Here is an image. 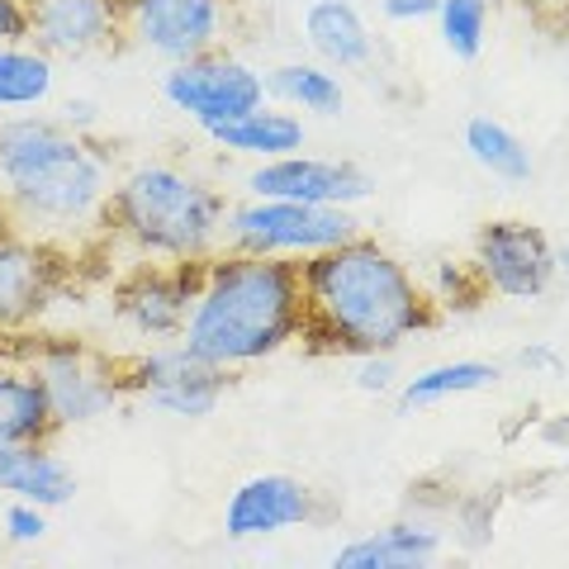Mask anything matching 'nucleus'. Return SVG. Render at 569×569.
Wrapping results in <instances>:
<instances>
[{
	"instance_id": "37",
	"label": "nucleus",
	"mask_w": 569,
	"mask_h": 569,
	"mask_svg": "<svg viewBox=\"0 0 569 569\" xmlns=\"http://www.w3.org/2000/svg\"><path fill=\"white\" fill-rule=\"evenodd\" d=\"M10 228H14V223H10V213H6V204H0V238H6V233H10Z\"/></svg>"
},
{
	"instance_id": "3",
	"label": "nucleus",
	"mask_w": 569,
	"mask_h": 569,
	"mask_svg": "<svg viewBox=\"0 0 569 569\" xmlns=\"http://www.w3.org/2000/svg\"><path fill=\"white\" fill-rule=\"evenodd\" d=\"M181 342L228 376L257 370L305 342V276L299 261L213 252L200 266V290Z\"/></svg>"
},
{
	"instance_id": "24",
	"label": "nucleus",
	"mask_w": 569,
	"mask_h": 569,
	"mask_svg": "<svg viewBox=\"0 0 569 569\" xmlns=\"http://www.w3.org/2000/svg\"><path fill=\"white\" fill-rule=\"evenodd\" d=\"M43 437H58V427H52V408L39 376L14 356H0V447Z\"/></svg>"
},
{
	"instance_id": "29",
	"label": "nucleus",
	"mask_w": 569,
	"mask_h": 569,
	"mask_svg": "<svg viewBox=\"0 0 569 569\" xmlns=\"http://www.w3.org/2000/svg\"><path fill=\"white\" fill-rule=\"evenodd\" d=\"M403 380L399 370V351H366L351 356V389L366 399H395V389Z\"/></svg>"
},
{
	"instance_id": "18",
	"label": "nucleus",
	"mask_w": 569,
	"mask_h": 569,
	"mask_svg": "<svg viewBox=\"0 0 569 569\" xmlns=\"http://www.w3.org/2000/svg\"><path fill=\"white\" fill-rule=\"evenodd\" d=\"M204 138L219 152L252 167V162H276V157L305 152L309 148V119L284 110V104H276V100H266V104H257V110H247L238 119L219 123V129H209Z\"/></svg>"
},
{
	"instance_id": "8",
	"label": "nucleus",
	"mask_w": 569,
	"mask_h": 569,
	"mask_svg": "<svg viewBox=\"0 0 569 569\" xmlns=\"http://www.w3.org/2000/svg\"><path fill=\"white\" fill-rule=\"evenodd\" d=\"M123 370H129V399L171 422L213 418L219 403L228 399V385H233L228 370L204 361L200 351H190L181 337L123 351Z\"/></svg>"
},
{
	"instance_id": "32",
	"label": "nucleus",
	"mask_w": 569,
	"mask_h": 569,
	"mask_svg": "<svg viewBox=\"0 0 569 569\" xmlns=\"http://www.w3.org/2000/svg\"><path fill=\"white\" fill-rule=\"evenodd\" d=\"M58 119L67 123V129H77V133H100V104L91 96H71L58 104Z\"/></svg>"
},
{
	"instance_id": "10",
	"label": "nucleus",
	"mask_w": 569,
	"mask_h": 569,
	"mask_svg": "<svg viewBox=\"0 0 569 569\" xmlns=\"http://www.w3.org/2000/svg\"><path fill=\"white\" fill-rule=\"evenodd\" d=\"M200 266L204 261H123L110 280V323L138 347L176 342L200 290Z\"/></svg>"
},
{
	"instance_id": "35",
	"label": "nucleus",
	"mask_w": 569,
	"mask_h": 569,
	"mask_svg": "<svg viewBox=\"0 0 569 569\" xmlns=\"http://www.w3.org/2000/svg\"><path fill=\"white\" fill-rule=\"evenodd\" d=\"M537 14H546V20H560V24H569V0H527Z\"/></svg>"
},
{
	"instance_id": "11",
	"label": "nucleus",
	"mask_w": 569,
	"mask_h": 569,
	"mask_svg": "<svg viewBox=\"0 0 569 569\" xmlns=\"http://www.w3.org/2000/svg\"><path fill=\"white\" fill-rule=\"evenodd\" d=\"M466 261L475 266L489 299L537 305L556 290V242L531 219H485L470 233Z\"/></svg>"
},
{
	"instance_id": "30",
	"label": "nucleus",
	"mask_w": 569,
	"mask_h": 569,
	"mask_svg": "<svg viewBox=\"0 0 569 569\" xmlns=\"http://www.w3.org/2000/svg\"><path fill=\"white\" fill-rule=\"evenodd\" d=\"M512 370H522V376L531 380H556L560 370H565V356L556 342H522L518 351H512Z\"/></svg>"
},
{
	"instance_id": "28",
	"label": "nucleus",
	"mask_w": 569,
	"mask_h": 569,
	"mask_svg": "<svg viewBox=\"0 0 569 569\" xmlns=\"http://www.w3.org/2000/svg\"><path fill=\"white\" fill-rule=\"evenodd\" d=\"M52 531V508L43 503H24V498H0V541L14 550L43 546Z\"/></svg>"
},
{
	"instance_id": "34",
	"label": "nucleus",
	"mask_w": 569,
	"mask_h": 569,
	"mask_svg": "<svg viewBox=\"0 0 569 569\" xmlns=\"http://www.w3.org/2000/svg\"><path fill=\"white\" fill-rule=\"evenodd\" d=\"M537 441H541L546 451L569 456V408H565V413H550V418L537 427Z\"/></svg>"
},
{
	"instance_id": "16",
	"label": "nucleus",
	"mask_w": 569,
	"mask_h": 569,
	"mask_svg": "<svg viewBox=\"0 0 569 569\" xmlns=\"http://www.w3.org/2000/svg\"><path fill=\"white\" fill-rule=\"evenodd\" d=\"M441 556H447V531H441V522L403 508L399 518L342 541L328 556V565L332 569H427Z\"/></svg>"
},
{
	"instance_id": "5",
	"label": "nucleus",
	"mask_w": 569,
	"mask_h": 569,
	"mask_svg": "<svg viewBox=\"0 0 569 569\" xmlns=\"http://www.w3.org/2000/svg\"><path fill=\"white\" fill-rule=\"evenodd\" d=\"M0 356H14V361H24L33 376H39L58 432L104 422L129 403L123 356L100 342H86V337L33 328L24 337H14V342H6Z\"/></svg>"
},
{
	"instance_id": "26",
	"label": "nucleus",
	"mask_w": 569,
	"mask_h": 569,
	"mask_svg": "<svg viewBox=\"0 0 569 569\" xmlns=\"http://www.w3.org/2000/svg\"><path fill=\"white\" fill-rule=\"evenodd\" d=\"M432 24H437L441 48L456 62H479L489 48V29H493V0H441Z\"/></svg>"
},
{
	"instance_id": "27",
	"label": "nucleus",
	"mask_w": 569,
	"mask_h": 569,
	"mask_svg": "<svg viewBox=\"0 0 569 569\" xmlns=\"http://www.w3.org/2000/svg\"><path fill=\"white\" fill-rule=\"evenodd\" d=\"M422 284H427V295H432V305H437L441 318L447 313H475V309L489 305L485 284H479L475 266L466 257H437L422 271Z\"/></svg>"
},
{
	"instance_id": "19",
	"label": "nucleus",
	"mask_w": 569,
	"mask_h": 569,
	"mask_svg": "<svg viewBox=\"0 0 569 569\" xmlns=\"http://www.w3.org/2000/svg\"><path fill=\"white\" fill-rule=\"evenodd\" d=\"M0 498H24V503H43L58 512L77 498V470L52 447V437L10 441L0 447Z\"/></svg>"
},
{
	"instance_id": "21",
	"label": "nucleus",
	"mask_w": 569,
	"mask_h": 569,
	"mask_svg": "<svg viewBox=\"0 0 569 569\" xmlns=\"http://www.w3.org/2000/svg\"><path fill=\"white\" fill-rule=\"evenodd\" d=\"M266 91L276 104L305 119H337L347 110V81L318 58H284L266 71Z\"/></svg>"
},
{
	"instance_id": "23",
	"label": "nucleus",
	"mask_w": 569,
	"mask_h": 569,
	"mask_svg": "<svg viewBox=\"0 0 569 569\" xmlns=\"http://www.w3.org/2000/svg\"><path fill=\"white\" fill-rule=\"evenodd\" d=\"M460 148L479 171L503 186H527L537 176V157H531L522 133L493 114H470L466 129H460Z\"/></svg>"
},
{
	"instance_id": "15",
	"label": "nucleus",
	"mask_w": 569,
	"mask_h": 569,
	"mask_svg": "<svg viewBox=\"0 0 569 569\" xmlns=\"http://www.w3.org/2000/svg\"><path fill=\"white\" fill-rule=\"evenodd\" d=\"M29 43L58 62H86L123 48L119 0H29Z\"/></svg>"
},
{
	"instance_id": "12",
	"label": "nucleus",
	"mask_w": 569,
	"mask_h": 569,
	"mask_svg": "<svg viewBox=\"0 0 569 569\" xmlns=\"http://www.w3.org/2000/svg\"><path fill=\"white\" fill-rule=\"evenodd\" d=\"M123 43L157 62H186L194 52L223 48L233 29V0H119Z\"/></svg>"
},
{
	"instance_id": "33",
	"label": "nucleus",
	"mask_w": 569,
	"mask_h": 569,
	"mask_svg": "<svg viewBox=\"0 0 569 569\" xmlns=\"http://www.w3.org/2000/svg\"><path fill=\"white\" fill-rule=\"evenodd\" d=\"M29 39V0H0V43Z\"/></svg>"
},
{
	"instance_id": "6",
	"label": "nucleus",
	"mask_w": 569,
	"mask_h": 569,
	"mask_svg": "<svg viewBox=\"0 0 569 569\" xmlns=\"http://www.w3.org/2000/svg\"><path fill=\"white\" fill-rule=\"evenodd\" d=\"M356 233H366L356 209L337 204H299V200H261L242 194L228 204L223 247L252 257H284V261H309L328 247H342Z\"/></svg>"
},
{
	"instance_id": "2",
	"label": "nucleus",
	"mask_w": 569,
	"mask_h": 569,
	"mask_svg": "<svg viewBox=\"0 0 569 569\" xmlns=\"http://www.w3.org/2000/svg\"><path fill=\"white\" fill-rule=\"evenodd\" d=\"M299 276H305L299 347L313 356L351 361L366 351H403L441 323L422 276L370 233L299 261Z\"/></svg>"
},
{
	"instance_id": "22",
	"label": "nucleus",
	"mask_w": 569,
	"mask_h": 569,
	"mask_svg": "<svg viewBox=\"0 0 569 569\" xmlns=\"http://www.w3.org/2000/svg\"><path fill=\"white\" fill-rule=\"evenodd\" d=\"M58 100V58L39 43H0V114H33Z\"/></svg>"
},
{
	"instance_id": "1",
	"label": "nucleus",
	"mask_w": 569,
	"mask_h": 569,
	"mask_svg": "<svg viewBox=\"0 0 569 569\" xmlns=\"http://www.w3.org/2000/svg\"><path fill=\"white\" fill-rule=\"evenodd\" d=\"M114 148L58 114H0V204L20 233L67 247L81 266L104 257Z\"/></svg>"
},
{
	"instance_id": "25",
	"label": "nucleus",
	"mask_w": 569,
	"mask_h": 569,
	"mask_svg": "<svg viewBox=\"0 0 569 569\" xmlns=\"http://www.w3.org/2000/svg\"><path fill=\"white\" fill-rule=\"evenodd\" d=\"M498 518H503V489L456 485L447 512H441V531H447V546H456L460 556H479V550L493 546Z\"/></svg>"
},
{
	"instance_id": "7",
	"label": "nucleus",
	"mask_w": 569,
	"mask_h": 569,
	"mask_svg": "<svg viewBox=\"0 0 569 569\" xmlns=\"http://www.w3.org/2000/svg\"><path fill=\"white\" fill-rule=\"evenodd\" d=\"M157 91L181 119H190L200 133L219 129V123L238 119L247 110L271 100L266 91V71L257 62H247L233 48H209L194 52L186 62H167L162 77H157Z\"/></svg>"
},
{
	"instance_id": "36",
	"label": "nucleus",
	"mask_w": 569,
	"mask_h": 569,
	"mask_svg": "<svg viewBox=\"0 0 569 569\" xmlns=\"http://www.w3.org/2000/svg\"><path fill=\"white\" fill-rule=\"evenodd\" d=\"M556 280L569 284V242H556Z\"/></svg>"
},
{
	"instance_id": "9",
	"label": "nucleus",
	"mask_w": 569,
	"mask_h": 569,
	"mask_svg": "<svg viewBox=\"0 0 569 569\" xmlns=\"http://www.w3.org/2000/svg\"><path fill=\"white\" fill-rule=\"evenodd\" d=\"M81 284V261L58 242L10 228L0 238V342L48 323V313Z\"/></svg>"
},
{
	"instance_id": "14",
	"label": "nucleus",
	"mask_w": 569,
	"mask_h": 569,
	"mask_svg": "<svg viewBox=\"0 0 569 569\" xmlns=\"http://www.w3.org/2000/svg\"><path fill=\"white\" fill-rule=\"evenodd\" d=\"M318 522H328V493H318L313 485L284 470H261L223 498L228 541H271Z\"/></svg>"
},
{
	"instance_id": "4",
	"label": "nucleus",
	"mask_w": 569,
	"mask_h": 569,
	"mask_svg": "<svg viewBox=\"0 0 569 569\" xmlns=\"http://www.w3.org/2000/svg\"><path fill=\"white\" fill-rule=\"evenodd\" d=\"M228 204V190L181 162H133L114 176L104 209V252H123V261H209L223 252Z\"/></svg>"
},
{
	"instance_id": "13",
	"label": "nucleus",
	"mask_w": 569,
	"mask_h": 569,
	"mask_svg": "<svg viewBox=\"0 0 569 569\" xmlns=\"http://www.w3.org/2000/svg\"><path fill=\"white\" fill-rule=\"evenodd\" d=\"M242 194H261V200H299V204H337V209H361L376 194V176H370L356 157H313L290 152L276 162H252L238 181Z\"/></svg>"
},
{
	"instance_id": "17",
	"label": "nucleus",
	"mask_w": 569,
	"mask_h": 569,
	"mask_svg": "<svg viewBox=\"0 0 569 569\" xmlns=\"http://www.w3.org/2000/svg\"><path fill=\"white\" fill-rule=\"evenodd\" d=\"M299 39H305L309 58L328 62L332 71H370L380 58L376 24L356 0H309L299 10Z\"/></svg>"
},
{
	"instance_id": "31",
	"label": "nucleus",
	"mask_w": 569,
	"mask_h": 569,
	"mask_svg": "<svg viewBox=\"0 0 569 569\" xmlns=\"http://www.w3.org/2000/svg\"><path fill=\"white\" fill-rule=\"evenodd\" d=\"M441 0H380V20L395 24V29H413V24H427L437 14Z\"/></svg>"
},
{
	"instance_id": "20",
	"label": "nucleus",
	"mask_w": 569,
	"mask_h": 569,
	"mask_svg": "<svg viewBox=\"0 0 569 569\" xmlns=\"http://www.w3.org/2000/svg\"><path fill=\"white\" fill-rule=\"evenodd\" d=\"M503 380V361H489V356H456V361H432L403 376L395 399L403 413H427L437 403H451V399H470V395H485Z\"/></svg>"
}]
</instances>
